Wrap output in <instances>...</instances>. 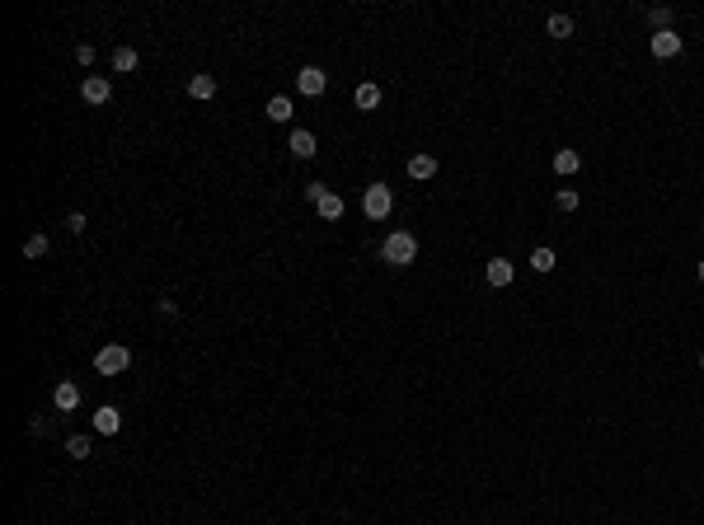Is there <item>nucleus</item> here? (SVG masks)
Returning a JSON list of instances; mask_svg holds the SVG:
<instances>
[{
  "label": "nucleus",
  "instance_id": "1",
  "mask_svg": "<svg viewBox=\"0 0 704 525\" xmlns=\"http://www.w3.org/2000/svg\"><path fill=\"white\" fill-rule=\"evenodd\" d=\"M380 258H385L390 268H409V263L418 258V239L409 235V230H390L385 244H380Z\"/></svg>",
  "mask_w": 704,
  "mask_h": 525
},
{
  "label": "nucleus",
  "instance_id": "2",
  "mask_svg": "<svg viewBox=\"0 0 704 525\" xmlns=\"http://www.w3.org/2000/svg\"><path fill=\"white\" fill-rule=\"evenodd\" d=\"M362 212H367V221H385V216L394 212V192H390V183H371V188L362 192Z\"/></svg>",
  "mask_w": 704,
  "mask_h": 525
},
{
  "label": "nucleus",
  "instance_id": "3",
  "mask_svg": "<svg viewBox=\"0 0 704 525\" xmlns=\"http://www.w3.org/2000/svg\"><path fill=\"white\" fill-rule=\"evenodd\" d=\"M127 366H132V352H127L123 343H103L99 352H94V370H99V375H123Z\"/></svg>",
  "mask_w": 704,
  "mask_h": 525
},
{
  "label": "nucleus",
  "instance_id": "4",
  "mask_svg": "<svg viewBox=\"0 0 704 525\" xmlns=\"http://www.w3.org/2000/svg\"><path fill=\"white\" fill-rule=\"evenodd\" d=\"M80 99L94 103V108H99V103H108V99H113V80H108V76H85V80H80Z\"/></svg>",
  "mask_w": 704,
  "mask_h": 525
},
{
  "label": "nucleus",
  "instance_id": "5",
  "mask_svg": "<svg viewBox=\"0 0 704 525\" xmlns=\"http://www.w3.org/2000/svg\"><path fill=\"white\" fill-rule=\"evenodd\" d=\"M325 85H329V76L320 66H301L296 71V90L305 94V99H320V94H325Z\"/></svg>",
  "mask_w": 704,
  "mask_h": 525
},
{
  "label": "nucleus",
  "instance_id": "6",
  "mask_svg": "<svg viewBox=\"0 0 704 525\" xmlns=\"http://www.w3.org/2000/svg\"><path fill=\"white\" fill-rule=\"evenodd\" d=\"M287 150H291L296 160H315V155H320V141H315V132L296 127V132H291V141H287Z\"/></svg>",
  "mask_w": 704,
  "mask_h": 525
},
{
  "label": "nucleus",
  "instance_id": "7",
  "mask_svg": "<svg viewBox=\"0 0 704 525\" xmlns=\"http://www.w3.org/2000/svg\"><path fill=\"white\" fill-rule=\"evenodd\" d=\"M52 408H56V413H76V408H80V385H71V380L52 385Z\"/></svg>",
  "mask_w": 704,
  "mask_h": 525
},
{
  "label": "nucleus",
  "instance_id": "8",
  "mask_svg": "<svg viewBox=\"0 0 704 525\" xmlns=\"http://www.w3.org/2000/svg\"><path fill=\"white\" fill-rule=\"evenodd\" d=\"M648 47H653V56H662V61H667V56L681 52V33H676V28H662V33L648 38Z\"/></svg>",
  "mask_w": 704,
  "mask_h": 525
},
{
  "label": "nucleus",
  "instance_id": "9",
  "mask_svg": "<svg viewBox=\"0 0 704 525\" xmlns=\"http://www.w3.org/2000/svg\"><path fill=\"white\" fill-rule=\"evenodd\" d=\"M484 277H489V286H512L516 268L507 263V258H489V268H484Z\"/></svg>",
  "mask_w": 704,
  "mask_h": 525
},
{
  "label": "nucleus",
  "instance_id": "10",
  "mask_svg": "<svg viewBox=\"0 0 704 525\" xmlns=\"http://www.w3.org/2000/svg\"><path fill=\"white\" fill-rule=\"evenodd\" d=\"M437 174V155H427V150H418V155H409V179H432Z\"/></svg>",
  "mask_w": 704,
  "mask_h": 525
},
{
  "label": "nucleus",
  "instance_id": "11",
  "mask_svg": "<svg viewBox=\"0 0 704 525\" xmlns=\"http://www.w3.org/2000/svg\"><path fill=\"white\" fill-rule=\"evenodd\" d=\"M118 427H123V413H118L113 403H103L99 413H94V432H99V436H113Z\"/></svg>",
  "mask_w": 704,
  "mask_h": 525
},
{
  "label": "nucleus",
  "instance_id": "12",
  "mask_svg": "<svg viewBox=\"0 0 704 525\" xmlns=\"http://www.w3.org/2000/svg\"><path fill=\"white\" fill-rule=\"evenodd\" d=\"M352 103H357L362 113H371V108H380V85H371V80H362L357 90H352Z\"/></svg>",
  "mask_w": 704,
  "mask_h": 525
},
{
  "label": "nucleus",
  "instance_id": "13",
  "mask_svg": "<svg viewBox=\"0 0 704 525\" xmlns=\"http://www.w3.org/2000/svg\"><path fill=\"white\" fill-rule=\"evenodd\" d=\"M545 33L554 38V43H563V38H573V19H568V14H549V19H545Z\"/></svg>",
  "mask_w": 704,
  "mask_h": 525
},
{
  "label": "nucleus",
  "instance_id": "14",
  "mask_svg": "<svg viewBox=\"0 0 704 525\" xmlns=\"http://www.w3.org/2000/svg\"><path fill=\"white\" fill-rule=\"evenodd\" d=\"M582 169V155L578 150H554V174H563V179H568V174H578Z\"/></svg>",
  "mask_w": 704,
  "mask_h": 525
},
{
  "label": "nucleus",
  "instance_id": "15",
  "mask_svg": "<svg viewBox=\"0 0 704 525\" xmlns=\"http://www.w3.org/2000/svg\"><path fill=\"white\" fill-rule=\"evenodd\" d=\"M188 94L193 99H216V76H202L198 71V76L188 80Z\"/></svg>",
  "mask_w": 704,
  "mask_h": 525
},
{
  "label": "nucleus",
  "instance_id": "16",
  "mask_svg": "<svg viewBox=\"0 0 704 525\" xmlns=\"http://www.w3.org/2000/svg\"><path fill=\"white\" fill-rule=\"evenodd\" d=\"M66 455L71 459H90L94 455V441H90V436H66Z\"/></svg>",
  "mask_w": 704,
  "mask_h": 525
},
{
  "label": "nucleus",
  "instance_id": "17",
  "mask_svg": "<svg viewBox=\"0 0 704 525\" xmlns=\"http://www.w3.org/2000/svg\"><path fill=\"white\" fill-rule=\"evenodd\" d=\"M268 118H272V123H291V99H287V94H272V99H268Z\"/></svg>",
  "mask_w": 704,
  "mask_h": 525
},
{
  "label": "nucleus",
  "instance_id": "18",
  "mask_svg": "<svg viewBox=\"0 0 704 525\" xmlns=\"http://www.w3.org/2000/svg\"><path fill=\"white\" fill-rule=\"evenodd\" d=\"M47 249H52V239H47V235H38V230H34L29 239H24V258H47Z\"/></svg>",
  "mask_w": 704,
  "mask_h": 525
},
{
  "label": "nucleus",
  "instance_id": "19",
  "mask_svg": "<svg viewBox=\"0 0 704 525\" xmlns=\"http://www.w3.org/2000/svg\"><path fill=\"white\" fill-rule=\"evenodd\" d=\"M136 61H141V56H136V47H118V52H113V71H136Z\"/></svg>",
  "mask_w": 704,
  "mask_h": 525
},
{
  "label": "nucleus",
  "instance_id": "20",
  "mask_svg": "<svg viewBox=\"0 0 704 525\" xmlns=\"http://www.w3.org/2000/svg\"><path fill=\"white\" fill-rule=\"evenodd\" d=\"M315 212L325 216V221H338V216H343V197H338V192H329L325 202H320V207H315Z\"/></svg>",
  "mask_w": 704,
  "mask_h": 525
},
{
  "label": "nucleus",
  "instance_id": "21",
  "mask_svg": "<svg viewBox=\"0 0 704 525\" xmlns=\"http://www.w3.org/2000/svg\"><path fill=\"white\" fill-rule=\"evenodd\" d=\"M648 24H653V33L671 28V5H653V10H648Z\"/></svg>",
  "mask_w": 704,
  "mask_h": 525
},
{
  "label": "nucleus",
  "instance_id": "22",
  "mask_svg": "<svg viewBox=\"0 0 704 525\" xmlns=\"http://www.w3.org/2000/svg\"><path fill=\"white\" fill-rule=\"evenodd\" d=\"M531 268L536 272H554V249H536V254H531Z\"/></svg>",
  "mask_w": 704,
  "mask_h": 525
},
{
  "label": "nucleus",
  "instance_id": "23",
  "mask_svg": "<svg viewBox=\"0 0 704 525\" xmlns=\"http://www.w3.org/2000/svg\"><path fill=\"white\" fill-rule=\"evenodd\" d=\"M578 192H573V188H559V192H554V207H559V212H578Z\"/></svg>",
  "mask_w": 704,
  "mask_h": 525
},
{
  "label": "nucleus",
  "instance_id": "24",
  "mask_svg": "<svg viewBox=\"0 0 704 525\" xmlns=\"http://www.w3.org/2000/svg\"><path fill=\"white\" fill-rule=\"evenodd\" d=\"M305 197H310L315 207H320V202L329 197V183H320V179H315V183H305Z\"/></svg>",
  "mask_w": 704,
  "mask_h": 525
},
{
  "label": "nucleus",
  "instance_id": "25",
  "mask_svg": "<svg viewBox=\"0 0 704 525\" xmlns=\"http://www.w3.org/2000/svg\"><path fill=\"white\" fill-rule=\"evenodd\" d=\"M94 56H99V52H94L90 43H80V47H76V61H80V66H94Z\"/></svg>",
  "mask_w": 704,
  "mask_h": 525
},
{
  "label": "nucleus",
  "instance_id": "26",
  "mask_svg": "<svg viewBox=\"0 0 704 525\" xmlns=\"http://www.w3.org/2000/svg\"><path fill=\"white\" fill-rule=\"evenodd\" d=\"M85 225H90V221H85V212H71V216H66V230H71V235H80Z\"/></svg>",
  "mask_w": 704,
  "mask_h": 525
},
{
  "label": "nucleus",
  "instance_id": "27",
  "mask_svg": "<svg viewBox=\"0 0 704 525\" xmlns=\"http://www.w3.org/2000/svg\"><path fill=\"white\" fill-rule=\"evenodd\" d=\"M155 310H160V314H169V319H174V314H179V301H169V296H160V301H155Z\"/></svg>",
  "mask_w": 704,
  "mask_h": 525
},
{
  "label": "nucleus",
  "instance_id": "28",
  "mask_svg": "<svg viewBox=\"0 0 704 525\" xmlns=\"http://www.w3.org/2000/svg\"><path fill=\"white\" fill-rule=\"evenodd\" d=\"M695 277H700V281H704V263H700V268H695Z\"/></svg>",
  "mask_w": 704,
  "mask_h": 525
},
{
  "label": "nucleus",
  "instance_id": "29",
  "mask_svg": "<svg viewBox=\"0 0 704 525\" xmlns=\"http://www.w3.org/2000/svg\"><path fill=\"white\" fill-rule=\"evenodd\" d=\"M700 370H704V352H700Z\"/></svg>",
  "mask_w": 704,
  "mask_h": 525
},
{
  "label": "nucleus",
  "instance_id": "30",
  "mask_svg": "<svg viewBox=\"0 0 704 525\" xmlns=\"http://www.w3.org/2000/svg\"><path fill=\"white\" fill-rule=\"evenodd\" d=\"M700 230H704V221H700Z\"/></svg>",
  "mask_w": 704,
  "mask_h": 525
}]
</instances>
